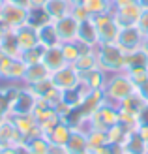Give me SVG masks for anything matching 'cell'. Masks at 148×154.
I'll return each mask as SVG.
<instances>
[{
	"instance_id": "obj_1",
	"label": "cell",
	"mask_w": 148,
	"mask_h": 154,
	"mask_svg": "<svg viewBox=\"0 0 148 154\" xmlns=\"http://www.w3.org/2000/svg\"><path fill=\"white\" fill-rule=\"evenodd\" d=\"M131 94H135V85L131 83V79L128 77L126 72L109 73L107 83L103 87V96H105L107 102H113V103L118 105L120 102H124Z\"/></svg>"
},
{
	"instance_id": "obj_2",
	"label": "cell",
	"mask_w": 148,
	"mask_h": 154,
	"mask_svg": "<svg viewBox=\"0 0 148 154\" xmlns=\"http://www.w3.org/2000/svg\"><path fill=\"white\" fill-rule=\"evenodd\" d=\"M98 66L107 73L124 72L126 64V51H122L116 43H99L96 47Z\"/></svg>"
},
{
	"instance_id": "obj_3",
	"label": "cell",
	"mask_w": 148,
	"mask_h": 154,
	"mask_svg": "<svg viewBox=\"0 0 148 154\" xmlns=\"http://www.w3.org/2000/svg\"><path fill=\"white\" fill-rule=\"evenodd\" d=\"M118 120H120L118 105L113 103V102H107V100L98 107L94 113H92V117L88 119L90 128L101 130V132H109L113 126L118 124Z\"/></svg>"
},
{
	"instance_id": "obj_4",
	"label": "cell",
	"mask_w": 148,
	"mask_h": 154,
	"mask_svg": "<svg viewBox=\"0 0 148 154\" xmlns=\"http://www.w3.org/2000/svg\"><path fill=\"white\" fill-rule=\"evenodd\" d=\"M92 19H94V23H96V30H98L99 43H116V38H118L120 26L116 25L113 11L96 15V17H92Z\"/></svg>"
},
{
	"instance_id": "obj_5",
	"label": "cell",
	"mask_w": 148,
	"mask_h": 154,
	"mask_svg": "<svg viewBox=\"0 0 148 154\" xmlns=\"http://www.w3.org/2000/svg\"><path fill=\"white\" fill-rule=\"evenodd\" d=\"M28 10H30V8H23V6H17V4L6 2L4 4V10H2V17H0L2 26L8 28V30H17L23 25H26V21H28Z\"/></svg>"
},
{
	"instance_id": "obj_6",
	"label": "cell",
	"mask_w": 148,
	"mask_h": 154,
	"mask_svg": "<svg viewBox=\"0 0 148 154\" xmlns=\"http://www.w3.org/2000/svg\"><path fill=\"white\" fill-rule=\"evenodd\" d=\"M26 72V64L21 58H11V57H2L0 58V79L6 83H21Z\"/></svg>"
},
{
	"instance_id": "obj_7",
	"label": "cell",
	"mask_w": 148,
	"mask_h": 154,
	"mask_svg": "<svg viewBox=\"0 0 148 154\" xmlns=\"http://www.w3.org/2000/svg\"><path fill=\"white\" fill-rule=\"evenodd\" d=\"M81 79H83L81 73L77 72L71 64H68V66H64V68H60V70L51 73V81L54 85V88H58L60 92L77 88L79 83H81Z\"/></svg>"
},
{
	"instance_id": "obj_8",
	"label": "cell",
	"mask_w": 148,
	"mask_h": 154,
	"mask_svg": "<svg viewBox=\"0 0 148 154\" xmlns=\"http://www.w3.org/2000/svg\"><path fill=\"white\" fill-rule=\"evenodd\" d=\"M38 98L30 92V88L26 85L19 87L17 94L11 100V105H10V115H25V113H32L34 107H36Z\"/></svg>"
},
{
	"instance_id": "obj_9",
	"label": "cell",
	"mask_w": 148,
	"mask_h": 154,
	"mask_svg": "<svg viewBox=\"0 0 148 154\" xmlns=\"http://www.w3.org/2000/svg\"><path fill=\"white\" fill-rule=\"evenodd\" d=\"M144 42V36L143 32L139 30L137 26H128V28H120L118 32V38H116V45L122 49V51H133V49H139Z\"/></svg>"
},
{
	"instance_id": "obj_10",
	"label": "cell",
	"mask_w": 148,
	"mask_h": 154,
	"mask_svg": "<svg viewBox=\"0 0 148 154\" xmlns=\"http://www.w3.org/2000/svg\"><path fill=\"white\" fill-rule=\"evenodd\" d=\"M15 128L21 132V135L25 137V141L32 139L36 135H41V130L38 126V120L32 113H25V115H10Z\"/></svg>"
},
{
	"instance_id": "obj_11",
	"label": "cell",
	"mask_w": 148,
	"mask_h": 154,
	"mask_svg": "<svg viewBox=\"0 0 148 154\" xmlns=\"http://www.w3.org/2000/svg\"><path fill=\"white\" fill-rule=\"evenodd\" d=\"M25 143V137L21 135V132L15 128L11 117H8L0 122V149H6V147H17V145Z\"/></svg>"
},
{
	"instance_id": "obj_12",
	"label": "cell",
	"mask_w": 148,
	"mask_h": 154,
	"mask_svg": "<svg viewBox=\"0 0 148 154\" xmlns=\"http://www.w3.org/2000/svg\"><path fill=\"white\" fill-rule=\"evenodd\" d=\"M113 15H114V21L120 28H128V26H137V19H139V13H141V6L137 2L133 4H128V6H122V8H113Z\"/></svg>"
},
{
	"instance_id": "obj_13",
	"label": "cell",
	"mask_w": 148,
	"mask_h": 154,
	"mask_svg": "<svg viewBox=\"0 0 148 154\" xmlns=\"http://www.w3.org/2000/svg\"><path fill=\"white\" fill-rule=\"evenodd\" d=\"M54 23V28H56V32L60 36V42H75L77 40V30H79V21H77L71 13L64 15V17H60Z\"/></svg>"
},
{
	"instance_id": "obj_14",
	"label": "cell",
	"mask_w": 148,
	"mask_h": 154,
	"mask_svg": "<svg viewBox=\"0 0 148 154\" xmlns=\"http://www.w3.org/2000/svg\"><path fill=\"white\" fill-rule=\"evenodd\" d=\"M62 150H64V154H86V152H90L86 134L79 128H71V135H69L66 147Z\"/></svg>"
},
{
	"instance_id": "obj_15",
	"label": "cell",
	"mask_w": 148,
	"mask_h": 154,
	"mask_svg": "<svg viewBox=\"0 0 148 154\" xmlns=\"http://www.w3.org/2000/svg\"><path fill=\"white\" fill-rule=\"evenodd\" d=\"M77 42L88 45V47H92V49H96L98 45H99L96 23H94V19H92V17L79 23V30H77Z\"/></svg>"
},
{
	"instance_id": "obj_16",
	"label": "cell",
	"mask_w": 148,
	"mask_h": 154,
	"mask_svg": "<svg viewBox=\"0 0 148 154\" xmlns=\"http://www.w3.org/2000/svg\"><path fill=\"white\" fill-rule=\"evenodd\" d=\"M36 32H38V42H40L41 47L45 49H49V47H56V45H60V36L56 32V28H54V23L49 21V23H45V25L41 26H38L36 28Z\"/></svg>"
},
{
	"instance_id": "obj_17",
	"label": "cell",
	"mask_w": 148,
	"mask_h": 154,
	"mask_svg": "<svg viewBox=\"0 0 148 154\" xmlns=\"http://www.w3.org/2000/svg\"><path fill=\"white\" fill-rule=\"evenodd\" d=\"M69 135H71V128H69L66 122H62V120L51 130L49 134H45V137H47V141L51 143L53 149H64L68 139H69Z\"/></svg>"
},
{
	"instance_id": "obj_18",
	"label": "cell",
	"mask_w": 148,
	"mask_h": 154,
	"mask_svg": "<svg viewBox=\"0 0 148 154\" xmlns=\"http://www.w3.org/2000/svg\"><path fill=\"white\" fill-rule=\"evenodd\" d=\"M41 62L47 66V70H49L51 73H53V72H56V70H60V68H64V66H68V60L64 58V53H62L60 45L45 49V51H43V58H41Z\"/></svg>"
},
{
	"instance_id": "obj_19",
	"label": "cell",
	"mask_w": 148,
	"mask_h": 154,
	"mask_svg": "<svg viewBox=\"0 0 148 154\" xmlns=\"http://www.w3.org/2000/svg\"><path fill=\"white\" fill-rule=\"evenodd\" d=\"M15 36H17V43H19L21 53L32 49V47H36V45H40L36 28L30 26V25H23L21 28H17V30H15Z\"/></svg>"
},
{
	"instance_id": "obj_20",
	"label": "cell",
	"mask_w": 148,
	"mask_h": 154,
	"mask_svg": "<svg viewBox=\"0 0 148 154\" xmlns=\"http://www.w3.org/2000/svg\"><path fill=\"white\" fill-rule=\"evenodd\" d=\"M51 77V72L47 70V66L43 62H38V64H30L26 66V72H25V77H23V85H36L40 81H45Z\"/></svg>"
},
{
	"instance_id": "obj_21",
	"label": "cell",
	"mask_w": 148,
	"mask_h": 154,
	"mask_svg": "<svg viewBox=\"0 0 148 154\" xmlns=\"http://www.w3.org/2000/svg\"><path fill=\"white\" fill-rule=\"evenodd\" d=\"M43 10L49 15L51 21H56L60 17H64V15L71 13V2L69 0H47Z\"/></svg>"
},
{
	"instance_id": "obj_22",
	"label": "cell",
	"mask_w": 148,
	"mask_h": 154,
	"mask_svg": "<svg viewBox=\"0 0 148 154\" xmlns=\"http://www.w3.org/2000/svg\"><path fill=\"white\" fill-rule=\"evenodd\" d=\"M71 66L81 73V77L86 75V73L92 72V70H96V68H99V66H98V57H96V49H90V51H86V53H83V55L77 58Z\"/></svg>"
},
{
	"instance_id": "obj_23",
	"label": "cell",
	"mask_w": 148,
	"mask_h": 154,
	"mask_svg": "<svg viewBox=\"0 0 148 154\" xmlns=\"http://www.w3.org/2000/svg\"><path fill=\"white\" fill-rule=\"evenodd\" d=\"M131 68H148V51L144 45L139 49H133L126 53V64H124V72L131 70Z\"/></svg>"
},
{
	"instance_id": "obj_24",
	"label": "cell",
	"mask_w": 148,
	"mask_h": 154,
	"mask_svg": "<svg viewBox=\"0 0 148 154\" xmlns=\"http://www.w3.org/2000/svg\"><path fill=\"white\" fill-rule=\"evenodd\" d=\"M0 51H2L6 57L21 58V49H19V43H17L15 30H8L6 28V32L2 36V42H0Z\"/></svg>"
},
{
	"instance_id": "obj_25",
	"label": "cell",
	"mask_w": 148,
	"mask_h": 154,
	"mask_svg": "<svg viewBox=\"0 0 148 154\" xmlns=\"http://www.w3.org/2000/svg\"><path fill=\"white\" fill-rule=\"evenodd\" d=\"M122 145H124V149H126L128 154H146V145L143 141L141 134H139V130H137V132L128 134Z\"/></svg>"
},
{
	"instance_id": "obj_26",
	"label": "cell",
	"mask_w": 148,
	"mask_h": 154,
	"mask_svg": "<svg viewBox=\"0 0 148 154\" xmlns=\"http://www.w3.org/2000/svg\"><path fill=\"white\" fill-rule=\"evenodd\" d=\"M107 77H109L107 72H103L101 68H96V70L88 72L86 75H83V81L86 83L90 88H94V90H103L105 83H107Z\"/></svg>"
},
{
	"instance_id": "obj_27",
	"label": "cell",
	"mask_w": 148,
	"mask_h": 154,
	"mask_svg": "<svg viewBox=\"0 0 148 154\" xmlns=\"http://www.w3.org/2000/svg\"><path fill=\"white\" fill-rule=\"evenodd\" d=\"M25 143H26L30 154H51V150H53L51 143L47 141V137H45L43 134L41 135H36V137H32V139L25 141Z\"/></svg>"
},
{
	"instance_id": "obj_28",
	"label": "cell",
	"mask_w": 148,
	"mask_h": 154,
	"mask_svg": "<svg viewBox=\"0 0 148 154\" xmlns=\"http://www.w3.org/2000/svg\"><path fill=\"white\" fill-rule=\"evenodd\" d=\"M84 8L90 11L92 17H96L101 13H109L113 10V4L111 0H84Z\"/></svg>"
},
{
	"instance_id": "obj_29",
	"label": "cell",
	"mask_w": 148,
	"mask_h": 154,
	"mask_svg": "<svg viewBox=\"0 0 148 154\" xmlns=\"http://www.w3.org/2000/svg\"><path fill=\"white\" fill-rule=\"evenodd\" d=\"M49 21L51 19H49V15L45 13L43 8H30V10H28V21H26V25L38 28V26H41V25H45V23H49Z\"/></svg>"
},
{
	"instance_id": "obj_30",
	"label": "cell",
	"mask_w": 148,
	"mask_h": 154,
	"mask_svg": "<svg viewBox=\"0 0 148 154\" xmlns=\"http://www.w3.org/2000/svg\"><path fill=\"white\" fill-rule=\"evenodd\" d=\"M86 139H88V149L94 150L101 145H107L109 139H107V132H101V130H96V128H90L86 132Z\"/></svg>"
},
{
	"instance_id": "obj_31",
	"label": "cell",
	"mask_w": 148,
	"mask_h": 154,
	"mask_svg": "<svg viewBox=\"0 0 148 154\" xmlns=\"http://www.w3.org/2000/svg\"><path fill=\"white\" fill-rule=\"evenodd\" d=\"M118 107H120V109H124V111H128V113L139 115V113H141V109L144 107V102H143V100L139 98L137 94H131L129 98L124 100V102H120Z\"/></svg>"
},
{
	"instance_id": "obj_32",
	"label": "cell",
	"mask_w": 148,
	"mask_h": 154,
	"mask_svg": "<svg viewBox=\"0 0 148 154\" xmlns=\"http://www.w3.org/2000/svg\"><path fill=\"white\" fill-rule=\"evenodd\" d=\"M43 51H45V47H41V45H36V47L28 49V51H23V53H21V60H23L26 66L38 64V62H41V58H43Z\"/></svg>"
},
{
	"instance_id": "obj_33",
	"label": "cell",
	"mask_w": 148,
	"mask_h": 154,
	"mask_svg": "<svg viewBox=\"0 0 148 154\" xmlns=\"http://www.w3.org/2000/svg\"><path fill=\"white\" fill-rule=\"evenodd\" d=\"M126 73L135 87L148 79V68H131V70H126Z\"/></svg>"
},
{
	"instance_id": "obj_34",
	"label": "cell",
	"mask_w": 148,
	"mask_h": 154,
	"mask_svg": "<svg viewBox=\"0 0 148 154\" xmlns=\"http://www.w3.org/2000/svg\"><path fill=\"white\" fill-rule=\"evenodd\" d=\"M126 135H128V132H124V130L116 124L107 132V139H109V143H124Z\"/></svg>"
},
{
	"instance_id": "obj_35",
	"label": "cell",
	"mask_w": 148,
	"mask_h": 154,
	"mask_svg": "<svg viewBox=\"0 0 148 154\" xmlns=\"http://www.w3.org/2000/svg\"><path fill=\"white\" fill-rule=\"evenodd\" d=\"M137 28L143 32V36L148 34V8H141V13H139V19H137Z\"/></svg>"
},
{
	"instance_id": "obj_36",
	"label": "cell",
	"mask_w": 148,
	"mask_h": 154,
	"mask_svg": "<svg viewBox=\"0 0 148 154\" xmlns=\"http://www.w3.org/2000/svg\"><path fill=\"white\" fill-rule=\"evenodd\" d=\"M71 15L77 19V21H86V19H90L92 15H90V11L84 8V4H81V6H71Z\"/></svg>"
},
{
	"instance_id": "obj_37",
	"label": "cell",
	"mask_w": 148,
	"mask_h": 154,
	"mask_svg": "<svg viewBox=\"0 0 148 154\" xmlns=\"http://www.w3.org/2000/svg\"><path fill=\"white\" fill-rule=\"evenodd\" d=\"M135 94L141 98L144 103H148V79L144 83H141V85H137V87H135Z\"/></svg>"
},
{
	"instance_id": "obj_38",
	"label": "cell",
	"mask_w": 148,
	"mask_h": 154,
	"mask_svg": "<svg viewBox=\"0 0 148 154\" xmlns=\"http://www.w3.org/2000/svg\"><path fill=\"white\" fill-rule=\"evenodd\" d=\"M137 119H139V128L148 124V103H144V107L141 109V113L137 115Z\"/></svg>"
},
{
	"instance_id": "obj_39",
	"label": "cell",
	"mask_w": 148,
	"mask_h": 154,
	"mask_svg": "<svg viewBox=\"0 0 148 154\" xmlns=\"http://www.w3.org/2000/svg\"><path fill=\"white\" fill-rule=\"evenodd\" d=\"M92 154H113V150H111V145H101V147H98V149H94L92 150Z\"/></svg>"
},
{
	"instance_id": "obj_40",
	"label": "cell",
	"mask_w": 148,
	"mask_h": 154,
	"mask_svg": "<svg viewBox=\"0 0 148 154\" xmlns=\"http://www.w3.org/2000/svg\"><path fill=\"white\" fill-rule=\"evenodd\" d=\"M139 134H141L143 141H144V145H146V152H148V124H144V126L139 128Z\"/></svg>"
},
{
	"instance_id": "obj_41",
	"label": "cell",
	"mask_w": 148,
	"mask_h": 154,
	"mask_svg": "<svg viewBox=\"0 0 148 154\" xmlns=\"http://www.w3.org/2000/svg\"><path fill=\"white\" fill-rule=\"evenodd\" d=\"M10 4H17V6H23V8H30V0H6Z\"/></svg>"
},
{
	"instance_id": "obj_42",
	"label": "cell",
	"mask_w": 148,
	"mask_h": 154,
	"mask_svg": "<svg viewBox=\"0 0 148 154\" xmlns=\"http://www.w3.org/2000/svg\"><path fill=\"white\" fill-rule=\"evenodd\" d=\"M17 154H30V150H28V147H26V143H21V145H17Z\"/></svg>"
},
{
	"instance_id": "obj_43",
	"label": "cell",
	"mask_w": 148,
	"mask_h": 154,
	"mask_svg": "<svg viewBox=\"0 0 148 154\" xmlns=\"http://www.w3.org/2000/svg\"><path fill=\"white\" fill-rule=\"evenodd\" d=\"M47 0H30V8H43Z\"/></svg>"
},
{
	"instance_id": "obj_44",
	"label": "cell",
	"mask_w": 148,
	"mask_h": 154,
	"mask_svg": "<svg viewBox=\"0 0 148 154\" xmlns=\"http://www.w3.org/2000/svg\"><path fill=\"white\" fill-rule=\"evenodd\" d=\"M0 154H17V149L15 147H6V149H0Z\"/></svg>"
},
{
	"instance_id": "obj_45",
	"label": "cell",
	"mask_w": 148,
	"mask_h": 154,
	"mask_svg": "<svg viewBox=\"0 0 148 154\" xmlns=\"http://www.w3.org/2000/svg\"><path fill=\"white\" fill-rule=\"evenodd\" d=\"M71 2V6H81V4H84V0H69Z\"/></svg>"
},
{
	"instance_id": "obj_46",
	"label": "cell",
	"mask_w": 148,
	"mask_h": 154,
	"mask_svg": "<svg viewBox=\"0 0 148 154\" xmlns=\"http://www.w3.org/2000/svg\"><path fill=\"white\" fill-rule=\"evenodd\" d=\"M137 2H139L141 8H148V0H137Z\"/></svg>"
},
{
	"instance_id": "obj_47",
	"label": "cell",
	"mask_w": 148,
	"mask_h": 154,
	"mask_svg": "<svg viewBox=\"0 0 148 154\" xmlns=\"http://www.w3.org/2000/svg\"><path fill=\"white\" fill-rule=\"evenodd\" d=\"M51 154H64V150H62V149H53Z\"/></svg>"
},
{
	"instance_id": "obj_48",
	"label": "cell",
	"mask_w": 148,
	"mask_h": 154,
	"mask_svg": "<svg viewBox=\"0 0 148 154\" xmlns=\"http://www.w3.org/2000/svg\"><path fill=\"white\" fill-rule=\"evenodd\" d=\"M4 32H6V28L2 26V23H0V42H2V36H4Z\"/></svg>"
},
{
	"instance_id": "obj_49",
	"label": "cell",
	"mask_w": 148,
	"mask_h": 154,
	"mask_svg": "<svg viewBox=\"0 0 148 154\" xmlns=\"http://www.w3.org/2000/svg\"><path fill=\"white\" fill-rule=\"evenodd\" d=\"M4 4H6V0H0V17H2V10H4Z\"/></svg>"
},
{
	"instance_id": "obj_50",
	"label": "cell",
	"mask_w": 148,
	"mask_h": 154,
	"mask_svg": "<svg viewBox=\"0 0 148 154\" xmlns=\"http://www.w3.org/2000/svg\"><path fill=\"white\" fill-rule=\"evenodd\" d=\"M143 45H144V47H146V51H148V34L144 36V42H143Z\"/></svg>"
},
{
	"instance_id": "obj_51",
	"label": "cell",
	"mask_w": 148,
	"mask_h": 154,
	"mask_svg": "<svg viewBox=\"0 0 148 154\" xmlns=\"http://www.w3.org/2000/svg\"><path fill=\"white\" fill-rule=\"evenodd\" d=\"M6 117H8V115H4V113H0V122H2V120H4Z\"/></svg>"
},
{
	"instance_id": "obj_52",
	"label": "cell",
	"mask_w": 148,
	"mask_h": 154,
	"mask_svg": "<svg viewBox=\"0 0 148 154\" xmlns=\"http://www.w3.org/2000/svg\"><path fill=\"white\" fill-rule=\"evenodd\" d=\"M86 154H92V150H90V152H86Z\"/></svg>"
},
{
	"instance_id": "obj_53",
	"label": "cell",
	"mask_w": 148,
	"mask_h": 154,
	"mask_svg": "<svg viewBox=\"0 0 148 154\" xmlns=\"http://www.w3.org/2000/svg\"><path fill=\"white\" fill-rule=\"evenodd\" d=\"M0 81H2V79H0Z\"/></svg>"
},
{
	"instance_id": "obj_54",
	"label": "cell",
	"mask_w": 148,
	"mask_h": 154,
	"mask_svg": "<svg viewBox=\"0 0 148 154\" xmlns=\"http://www.w3.org/2000/svg\"><path fill=\"white\" fill-rule=\"evenodd\" d=\"M146 154H148V152H146Z\"/></svg>"
}]
</instances>
